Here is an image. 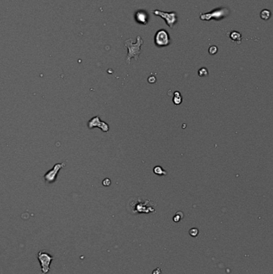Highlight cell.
Listing matches in <instances>:
<instances>
[{"label": "cell", "instance_id": "cell-1", "mask_svg": "<svg viewBox=\"0 0 273 274\" xmlns=\"http://www.w3.org/2000/svg\"><path fill=\"white\" fill-rule=\"evenodd\" d=\"M156 204L151 200H143L141 196H134L128 202V209L132 214L155 213Z\"/></svg>", "mask_w": 273, "mask_h": 274}, {"label": "cell", "instance_id": "cell-2", "mask_svg": "<svg viewBox=\"0 0 273 274\" xmlns=\"http://www.w3.org/2000/svg\"><path fill=\"white\" fill-rule=\"evenodd\" d=\"M143 41L140 36L137 37V42L135 44H133L132 38H129L128 40H126L124 43L126 47L128 48V54L127 57V63L128 64L131 63V59L132 58H135V60H138L139 55L141 53V46L143 44Z\"/></svg>", "mask_w": 273, "mask_h": 274}, {"label": "cell", "instance_id": "cell-3", "mask_svg": "<svg viewBox=\"0 0 273 274\" xmlns=\"http://www.w3.org/2000/svg\"><path fill=\"white\" fill-rule=\"evenodd\" d=\"M229 15V10L227 8H217L215 10H212L209 13H204L200 14V19L201 20L209 21L211 19H216L220 20L223 18H226Z\"/></svg>", "mask_w": 273, "mask_h": 274}, {"label": "cell", "instance_id": "cell-4", "mask_svg": "<svg viewBox=\"0 0 273 274\" xmlns=\"http://www.w3.org/2000/svg\"><path fill=\"white\" fill-rule=\"evenodd\" d=\"M37 257H38V261L41 264L42 273L47 274L50 271V265L51 264V261L54 260V256L46 253L45 252L40 251L38 253Z\"/></svg>", "mask_w": 273, "mask_h": 274}, {"label": "cell", "instance_id": "cell-5", "mask_svg": "<svg viewBox=\"0 0 273 274\" xmlns=\"http://www.w3.org/2000/svg\"><path fill=\"white\" fill-rule=\"evenodd\" d=\"M154 15L159 16L162 17L163 19H165L167 24L169 27L172 28L175 25V23L177 22V15L175 11L172 12H164V11H161L159 10H155L152 11Z\"/></svg>", "mask_w": 273, "mask_h": 274}, {"label": "cell", "instance_id": "cell-6", "mask_svg": "<svg viewBox=\"0 0 273 274\" xmlns=\"http://www.w3.org/2000/svg\"><path fill=\"white\" fill-rule=\"evenodd\" d=\"M155 43L158 47H166L170 44V37L165 30H160L155 36Z\"/></svg>", "mask_w": 273, "mask_h": 274}, {"label": "cell", "instance_id": "cell-7", "mask_svg": "<svg viewBox=\"0 0 273 274\" xmlns=\"http://www.w3.org/2000/svg\"><path fill=\"white\" fill-rule=\"evenodd\" d=\"M87 126H88L89 129H92L94 128H100L104 132H107L109 131V125L106 122L100 120V118L99 116H94V117L91 119L87 123Z\"/></svg>", "mask_w": 273, "mask_h": 274}, {"label": "cell", "instance_id": "cell-8", "mask_svg": "<svg viewBox=\"0 0 273 274\" xmlns=\"http://www.w3.org/2000/svg\"><path fill=\"white\" fill-rule=\"evenodd\" d=\"M65 166V163H62V164H56L54 166L53 168H51L50 171L46 172L45 176H44V179L46 182L48 183H53L55 179H56L57 172H59V170L63 168Z\"/></svg>", "mask_w": 273, "mask_h": 274}, {"label": "cell", "instance_id": "cell-9", "mask_svg": "<svg viewBox=\"0 0 273 274\" xmlns=\"http://www.w3.org/2000/svg\"><path fill=\"white\" fill-rule=\"evenodd\" d=\"M135 19H136V22L139 24L146 25L148 21V14L146 13V11L139 10L135 14Z\"/></svg>", "mask_w": 273, "mask_h": 274}, {"label": "cell", "instance_id": "cell-10", "mask_svg": "<svg viewBox=\"0 0 273 274\" xmlns=\"http://www.w3.org/2000/svg\"><path fill=\"white\" fill-rule=\"evenodd\" d=\"M153 172L155 174L158 175V176H160V177L161 176H167V171H165L161 166L154 167Z\"/></svg>", "mask_w": 273, "mask_h": 274}, {"label": "cell", "instance_id": "cell-11", "mask_svg": "<svg viewBox=\"0 0 273 274\" xmlns=\"http://www.w3.org/2000/svg\"><path fill=\"white\" fill-rule=\"evenodd\" d=\"M230 37L232 39L233 41L236 42L238 44H240L241 41V35L237 31H232V33L230 34Z\"/></svg>", "mask_w": 273, "mask_h": 274}, {"label": "cell", "instance_id": "cell-12", "mask_svg": "<svg viewBox=\"0 0 273 274\" xmlns=\"http://www.w3.org/2000/svg\"><path fill=\"white\" fill-rule=\"evenodd\" d=\"M183 100H182V96L180 95L179 92H175L174 93V98H173V103L176 104V106L179 105L182 103Z\"/></svg>", "mask_w": 273, "mask_h": 274}, {"label": "cell", "instance_id": "cell-13", "mask_svg": "<svg viewBox=\"0 0 273 274\" xmlns=\"http://www.w3.org/2000/svg\"><path fill=\"white\" fill-rule=\"evenodd\" d=\"M271 16V12L270 10H263L260 13V17L264 20H268V18H270Z\"/></svg>", "mask_w": 273, "mask_h": 274}, {"label": "cell", "instance_id": "cell-14", "mask_svg": "<svg viewBox=\"0 0 273 274\" xmlns=\"http://www.w3.org/2000/svg\"><path fill=\"white\" fill-rule=\"evenodd\" d=\"M198 73H199V75L200 77L207 76V75H208V70L206 67H202V68L199 70Z\"/></svg>", "mask_w": 273, "mask_h": 274}, {"label": "cell", "instance_id": "cell-15", "mask_svg": "<svg viewBox=\"0 0 273 274\" xmlns=\"http://www.w3.org/2000/svg\"><path fill=\"white\" fill-rule=\"evenodd\" d=\"M183 217H184V213L182 212H178V213H176V215L173 217V220L175 222H179Z\"/></svg>", "mask_w": 273, "mask_h": 274}, {"label": "cell", "instance_id": "cell-16", "mask_svg": "<svg viewBox=\"0 0 273 274\" xmlns=\"http://www.w3.org/2000/svg\"><path fill=\"white\" fill-rule=\"evenodd\" d=\"M217 51H218V47L216 46H211L208 49V52L210 55L216 54Z\"/></svg>", "mask_w": 273, "mask_h": 274}, {"label": "cell", "instance_id": "cell-17", "mask_svg": "<svg viewBox=\"0 0 273 274\" xmlns=\"http://www.w3.org/2000/svg\"><path fill=\"white\" fill-rule=\"evenodd\" d=\"M189 233H190V235H191V236H193V237H195V236H196L197 235H198V233H199V231H198V229H197V228H192V229L190 230Z\"/></svg>", "mask_w": 273, "mask_h": 274}, {"label": "cell", "instance_id": "cell-18", "mask_svg": "<svg viewBox=\"0 0 273 274\" xmlns=\"http://www.w3.org/2000/svg\"><path fill=\"white\" fill-rule=\"evenodd\" d=\"M111 179L109 178H106L103 180V185L104 186H109V185H111Z\"/></svg>", "mask_w": 273, "mask_h": 274}, {"label": "cell", "instance_id": "cell-19", "mask_svg": "<svg viewBox=\"0 0 273 274\" xmlns=\"http://www.w3.org/2000/svg\"><path fill=\"white\" fill-rule=\"evenodd\" d=\"M148 82L150 83H155L156 82V78L153 76V75H151L148 78Z\"/></svg>", "mask_w": 273, "mask_h": 274}]
</instances>
